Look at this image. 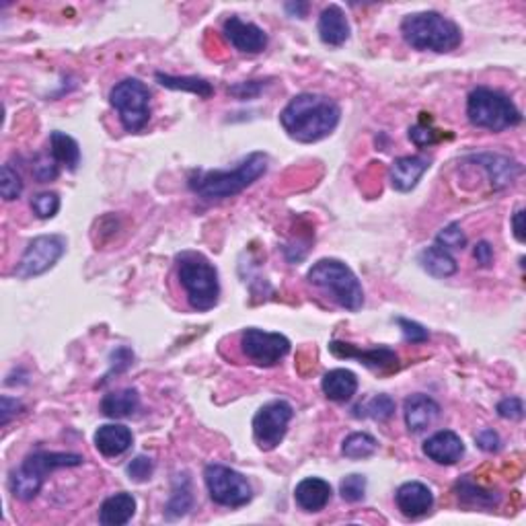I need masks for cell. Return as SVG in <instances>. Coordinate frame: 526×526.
Listing matches in <instances>:
<instances>
[{
	"mask_svg": "<svg viewBox=\"0 0 526 526\" xmlns=\"http://www.w3.org/2000/svg\"><path fill=\"white\" fill-rule=\"evenodd\" d=\"M342 119V109L328 95L301 93L292 97L279 113V124L286 134L303 144H312L328 138L337 128Z\"/></svg>",
	"mask_w": 526,
	"mask_h": 526,
	"instance_id": "6da1fadb",
	"label": "cell"
},
{
	"mask_svg": "<svg viewBox=\"0 0 526 526\" xmlns=\"http://www.w3.org/2000/svg\"><path fill=\"white\" fill-rule=\"evenodd\" d=\"M268 171V155L251 152L232 171H202L190 177V188L204 199H226L241 194Z\"/></svg>",
	"mask_w": 526,
	"mask_h": 526,
	"instance_id": "7a4b0ae2",
	"label": "cell"
},
{
	"mask_svg": "<svg viewBox=\"0 0 526 526\" xmlns=\"http://www.w3.org/2000/svg\"><path fill=\"white\" fill-rule=\"evenodd\" d=\"M403 39L419 52L449 54L463 44V31L455 21L436 11H424L408 15L401 23Z\"/></svg>",
	"mask_w": 526,
	"mask_h": 526,
	"instance_id": "3957f363",
	"label": "cell"
},
{
	"mask_svg": "<svg viewBox=\"0 0 526 526\" xmlns=\"http://www.w3.org/2000/svg\"><path fill=\"white\" fill-rule=\"evenodd\" d=\"M177 278L194 311L204 312L218 304V298H221L218 271L202 253L183 251L182 255H177Z\"/></svg>",
	"mask_w": 526,
	"mask_h": 526,
	"instance_id": "277c9868",
	"label": "cell"
},
{
	"mask_svg": "<svg viewBox=\"0 0 526 526\" xmlns=\"http://www.w3.org/2000/svg\"><path fill=\"white\" fill-rule=\"evenodd\" d=\"M306 279L321 288L333 303L345 311H360L364 304V290L358 276L339 259H319L306 274Z\"/></svg>",
	"mask_w": 526,
	"mask_h": 526,
	"instance_id": "5b68a950",
	"label": "cell"
},
{
	"mask_svg": "<svg viewBox=\"0 0 526 526\" xmlns=\"http://www.w3.org/2000/svg\"><path fill=\"white\" fill-rule=\"evenodd\" d=\"M83 463L85 458L81 455H75V452H33V455L25 457V461L19 465V469L11 473L9 488L12 496L23 499V502H29V499L39 494V490L45 483V477L52 471L62 467H78Z\"/></svg>",
	"mask_w": 526,
	"mask_h": 526,
	"instance_id": "8992f818",
	"label": "cell"
},
{
	"mask_svg": "<svg viewBox=\"0 0 526 526\" xmlns=\"http://www.w3.org/2000/svg\"><path fill=\"white\" fill-rule=\"evenodd\" d=\"M467 117L475 128L490 132L516 128L522 122V113L516 103L506 93L490 86H477L469 93Z\"/></svg>",
	"mask_w": 526,
	"mask_h": 526,
	"instance_id": "52a82bcc",
	"label": "cell"
},
{
	"mask_svg": "<svg viewBox=\"0 0 526 526\" xmlns=\"http://www.w3.org/2000/svg\"><path fill=\"white\" fill-rule=\"evenodd\" d=\"M109 101L117 111L125 132H140L150 119V91L138 78H125L109 93Z\"/></svg>",
	"mask_w": 526,
	"mask_h": 526,
	"instance_id": "ba28073f",
	"label": "cell"
},
{
	"mask_svg": "<svg viewBox=\"0 0 526 526\" xmlns=\"http://www.w3.org/2000/svg\"><path fill=\"white\" fill-rule=\"evenodd\" d=\"M204 481L212 502L226 506V508H241V506H247L253 498L247 477L221 463L206 465Z\"/></svg>",
	"mask_w": 526,
	"mask_h": 526,
	"instance_id": "9c48e42d",
	"label": "cell"
},
{
	"mask_svg": "<svg viewBox=\"0 0 526 526\" xmlns=\"http://www.w3.org/2000/svg\"><path fill=\"white\" fill-rule=\"evenodd\" d=\"M292 416H295V409L284 399H276V401L259 408L255 417H253V438H255L259 449L265 452L278 449L284 441L286 432H288Z\"/></svg>",
	"mask_w": 526,
	"mask_h": 526,
	"instance_id": "30bf717a",
	"label": "cell"
},
{
	"mask_svg": "<svg viewBox=\"0 0 526 526\" xmlns=\"http://www.w3.org/2000/svg\"><path fill=\"white\" fill-rule=\"evenodd\" d=\"M64 253H66V239L62 235L36 237L28 245V249H25L15 274L21 279L42 276L48 270L54 268Z\"/></svg>",
	"mask_w": 526,
	"mask_h": 526,
	"instance_id": "8fae6325",
	"label": "cell"
},
{
	"mask_svg": "<svg viewBox=\"0 0 526 526\" xmlns=\"http://www.w3.org/2000/svg\"><path fill=\"white\" fill-rule=\"evenodd\" d=\"M241 350L253 364L276 366L290 352V339L282 333H271L263 329H245L241 333Z\"/></svg>",
	"mask_w": 526,
	"mask_h": 526,
	"instance_id": "7c38bea8",
	"label": "cell"
},
{
	"mask_svg": "<svg viewBox=\"0 0 526 526\" xmlns=\"http://www.w3.org/2000/svg\"><path fill=\"white\" fill-rule=\"evenodd\" d=\"M329 350L333 356L337 358H354L360 364H364L366 368L370 370H378V372H391L399 368V356L395 350L387 348V345H378V348L372 350H360L352 344H344V342H331Z\"/></svg>",
	"mask_w": 526,
	"mask_h": 526,
	"instance_id": "4fadbf2b",
	"label": "cell"
},
{
	"mask_svg": "<svg viewBox=\"0 0 526 526\" xmlns=\"http://www.w3.org/2000/svg\"><path fill=\"white\" fill-rule=\"evenodd\" d=\"M223 31L232 48L243 52V54H259L268 48V33L259 25L247 23L239 17H229L223 25Z\"/></svg>",
	"mask_w": 526,
	"mask_h": 526,
	"instance_id": "5bb4252c",
	"label": "cell"
},
{
	"mask_svg": "<svg viewBox=\"0 0 526 526\" xmlns=\"http://www.w3.org/2000/svg\"><path fill=\"white\" fill-rule=\"evenodd\" d=\"M469 161L483 166L494 190H506L522 173L521 163L512 161L510 157L498 155V152H479V155H471Z\"/></svg>",
	"mask_w": 526,
	"mask_h": 526,
	"instance_id": "9a60e30c",
	"label": "cell"
},
{
	"mask_svg": "<svg viewBox=\"0 0 526 526\" xmlns=\"http://www.w3.org/2000/svg\"><path fill=\"white\" fill-rule=\"evenodd\" d=\"M424 455L438 465H455L465 455L463 438L452 430H441L422 446Z\"/></svg>",
	"mask_w": 526,
	"mask_h": 526,
	"instance_id": "2e32d148",
	"label": "cell"
},
{
	"mask_svg": "<svg viewBox=\"0 0 526 526\" xmlns=\"http://www.w3.org/2000/svg\"><path fill=\"white\" fill-rule=\"evenodd\" d=\"M397 508L408 518H422L428 514L434 506V494L425 483L408 481L397 490L395 494Z\"/></svg>",
	"mask_w": 526,
	"mask_h": 526,
	"instance_id": "e0dca14e",
	"label": "cell"
},
{
	"mask_svg": "<svg viewBox=\"0 0 526 526\" xmlns=\"http://www.w3.org/2000/svg\"><path fill=\"white\" fill-rule=\"evenodd\" d=\"M403 416H405V425H408L411 434H419V432L428 430L430 425L436 422V417L441 416V405H438L432 397L417 392V395H411L405 399Z\"/></svg>",
	"mask_w": 526,
	"mask_h": 526,
	"instance_id": "ac0fdd59",
	"label": "cell"
},
{
	"mask_svg": "<svg viewBox=\"0 0 526 526\" xmlns=\"http://www.w3.org/2000/svg\"><path fill=\"white\" fill-rule=\"evenodd\" d=\"M430 158L428 157H399L392 161L389 179L392 190L397 191H411L419 183V179L424 177V173L430 169Z\"/></svg>",
	"mask_w": 526,
	"mask_h": 526,
	"instance_id": "d6986e66",
	"label": "cell"
},
{
	"mask_svg": "<svg viewBox=\"0 0 526 526\" xmlns=\"http://www.w3.org/2000/svg\"><path fill=\"white\" fill-rule=\"evenodd\" d=\"M319 37L325 45H331V48H339L350 39V21L342 11V6L329 4L328 9H323L321 17H319Z\"/></svg>",
	"mask_w": 526,
	"mask_h": 526,
	"instance_id": "ffe728a7",
	"label": "cell"
},
{
	"mask_svg": "<svg viewBox=\"0 0 526 526\" xmlns=\"http://www.w3.org/2000/svg\"><path fill=\"white\" fill-rule=\"evenodd\" d=\"M93 441H95L97 450L101 452L103 457L116 458L132 449L134 436H132L130 428H125L122 424H105L95 432Z\"/></svg>",
	"mask_w": 526,
	"mask_h": 526,
	"instance_id": "44dd1931",
	"label": "cell"
},
{
	"mask_svg": "<svg viewBox=\"0 0 526 526\" xmlns=\"http://www.w3.org/2000/svg\"><path fill=\"white\" fill-rule=\"evenodd\" d=\"M331 485L321 477H306L295 490V499L304 512H321L331 502Z\"/></svg>",
	"mask_w": 526,
	"mask_h": 526,
	"instance_id": "7402d4cb",
	"label": "cell"
},
{
	"mask_svg": "<svg viewBox=\"0 0 526 526\" xmlns=\"http://www.w3.org/2000/svg\"><path fill=\"white\" fill-rule=\"evenodd\" d=\"M136 514V498L128 491H119L109 496L99 508V522L103 526H122L128 524Z\"/></svg>",
	"mask_w": 526,
	"mask_h": 526,
	"instance_id": "603a6c76",
	"label": "cell"
},
{
	"mask_svg": "<svg viewBox=\"0 0 526 526\" xmlns=\"http://www.w3.org/2000/svg\"><path fill=\"white\" fill-rule=\"evenodd\" d=\"M321 389L325 392V397L331 399V401L345 403L356 395L358 378H356L354 372L345 370V368L329 370L328 375L323 376Z\"/></svg>",
	"mask_w": 526,
	"mask_h": 526,
	"instance_id": "cb8c5ba5",
	"label": "cell"
},
{
	"mask_svg": "<svg viewBox=\"0 0 526 526\" xmlns=\"http://www.w3.org/2000/svg\"><path fill=\"white\" fill-rule=\"evenodd\" d=\"M419 265L424 271H428L434 278H449L455 276L458 270L457 259L450 255V251L442 249L441 245H432L419 253Z\"/></svg>",
	"mask_w": 526,
	"mask_h": 526,
	"instance_id": "d4e9b609",
	"label": "cell"
},
{
	"mask_svg": "<svg viewBox=\"0 0 526 526\" xmlns=\"http://www.w3.org/2000/svg\"><path fill=\"white\" fill-rule=\"evenodd\" d=\"M138 408H140V395L136 389H122L116 392H108V395L101 399V414L113 419L136 414Z\"/></svg>",
	"mask_w": 526,
	"mask_h": 526,
	"instance_id": "484cf974",
	"label": "cell"
},
{
	"mask_svg": "<svg viewBox=\"0 0 526 526\" xmlns=\"http://www.w3.org/2000/svg\"><path fill=\"white\" fill-rule=\"evenodd\" d=\"M191 508H194V491H191L188 473H183V475H177L175 481H173V494L165 508V514L166 518H182Z\"/></svg>",
	"mask_w": 526,
	"mask_h": 526,
	"instance_id": "4316f807",
	"label": "cell"
},
{
	"mask_svg": "<svg viewBox=\"0 0 526 526\" xmlns=\"http://www.w3.org/2000/svg\"><path fill=\"white\" fill-rule=\"evenodd\" d=\"M50 146H52V157H54L58 163L66 165L70 171L78 169V165H81V146H78L75 138L56 130L52 132L50 136Z\"/></svg>",
	"mask_w": 526,
	"mask_h": 526,
	"instance_id": "83f0119b",
	"label": "cell"
},
{
	"mask_svg": "<svg viewBox=\"0 0 526 526\" xmlns=\"http://www.w3.org/2000/svg\"><path fill=\"white\" fill-rule=\"evenodd\" d=\"M157 81L161 86H166V89L190 91L202 99H210L214 95V86L198 77H171V75H163V72H157Z\"/></svg>",
	"mask_w": 526,
	"mask_h": 526,
	"instance_id": "f1b7e54d",
	"label": "cell"
},
{
	"mask_svg": "<svg viewBox=\"0 0 526 526\" xmlns=\"http://www.w3.org/2000/svg\"><path fill=\"white\" fill-rule=\"evenodd\" d=\"M457 496L461 502L477 506V508H496L499 504V494L479 488V485L473 483L469 477H465L463 481L457 483Z\"/></svg>",
	"mask_w": 526,
	"mask_h": 526,
	"instance_id": "f546056e",
	"label": "cell"
},
{
	"mask_svg": "<svg viewBox=\"0 0 526 526\" xmlns=\"http://www.w3.org/2000/svg\"><path fill=\"white\" fill-rule=\"evenodd\" d=\"M378 442L375 436L366 434V432H354L345 438L342 444V455L352 458V461H360V458H368L376 452Z\"/></svg>",
	"mask_w": 526,
	"mask_h": 526,
	"instance_id": "4dcf8cb0",
	"label": "cell"
},
{
	"mask_svg": "<svg viewBox=\"0 0 526 526\" xmlns=\"http://www.w3.org/2000/svg\"><path fill=\"white\" fill-rule=\"evenodd\" d=\"M354 416L356 417H372L376 422H387L392 416H395V401L389 395H376L372 397L368 403L358 405L354 408Z\"/></svg>",
	"mask_w": 526,
	"mask_h": 526,
	"instance_id": "1f68e13d",
	"label": "cell"
},
{
	"mask_svg": "<svg viewBox=\"0 0 526 526\" xmlns=\"http://www.w3.org/2000/svg\"><path fill=\"white\" fill-rule=\"evenodd\" d=\"M366 485H368V481H366L364 475H360V473H352V475L342 479V483H339V494H342L345 502L356 504L364 499Z\"/></svg>",
	"mask_w": 526,
	"mask_h": 526,
	"instance_id": "d6a6232c",
	"label": "cell"
},
{
	"mask_svg": "<svg viewBox=\"0 0 526 526\" xmlns=\"http://www.w3.org/2000/svg\"><path fill=\"white\" fill-rule=\"evenodd\" d=\"M31 210L33 214L42 221H48V218H54L60 210V198L54 191H42L36 198L31 199Z\"/></svg>",
	"mask_w": 526,
	"mask_h": 526,
	"instance_id": "836d02e7",
	"label": "cell"
},
{
	"mask_svg": "<svg viewBox=\"0 0 526 526\" xmlns=\"http://www.w3.org/2000/svg\"><path fill=\"white\" fill-rule=\"evenodd\" d=\"M436 245H441L442 249L450 251V249H465L467 247V235H465L461 224L452 223L436 235Z\"/></svg>",
	"mask_w": 526,
	"mask_h": 526,
	"instance_id": "e575fe53",
	"label": "cell"
},
{
	"mask_svg": "<svg viewBox=\"0 0 526 526\" xmlns=\"http://www.w3.org/2000/svg\"><path fill=\"white\" fill-rule=\"evenodd\" d=\"M0 191H3V198L6 202H12L21 196L23 191V179L19 173L12 169L11 165L3 166V182H0Z\"/></svg>",
	"mask_w": 526,
	"mask_h": 526,
	"instance_id": "d590c367",
	"label": "cell"
},
{
	"mask_svg": "<svg viewBox=\"0 0 526 526\" xmlns=\"http://www.w3.org/2000/svg\"><path fill=\"white\" fill-rule=\"evenodd\" d=\"M58 161L54 157H39L36 165H33V177L37 179L39 183H50L54 182V179L58 177Z\"/></svg>",
	"mask_w": 526,
	"mask_h": 526,
	"instance_id": "8d00e7d4",
	"label": "cell"
},
{
	"mask_svg": "<svg viewBox=\"0 0 526 526\" xmlns=\"http://www.w3.org/2000/svg\"><path fill=\"white\" fill-rule=\"evenodd\" d=\"M125 473H128L130 479L142 483V481H146V479L152 477V473H155V463H152V458L140 455L128 465V467H125Z\"/></svg>",
	"mask_w": 526,
	"mask_h": 526,
	"instance_id": "74e56055",
	"label": "cell"
},
{
	"mask_svg": "<svg viewBox=\"0 0 526 526\" xmlns=\"http://www.w3.org/2000/svg\"><path fill=\"white\" fill-rule=\"evenodd\" d=\"M397 323H399V328H401V331H403L405 342H409V344H424V342H428L430 333H428V329L422 328V325H419V323L409 321V319H403V317H399Z\"/></svg>",
	"mask_w": 526,
	"mask_h": 526,
	"instance_id": "f35d334b",
	"label": "cell"
},
{
	"mask_svg": "<svg viewBox=\"0 0 526 526\" xmlns=\"http://www.w3.org/2000/svg\"><path fill=\"white\" fill-rule=\"evenodd\" d=\"M409 138L414 140V144L419 146V149H424V146H430L441 140V134L432 128V125H425V124H417L414 128H409Z\"/></svg>",
	"mask_w": 526,
	"mask_h": 526,
	"instance_id": "ab89813d",
	"label": "cell"
},
{
	"mask_svg": "<svg viewBox=\"0 0 526 526\" xmlns=\"http://www.w3.org/2000/svg\"><path fill=\"white\" fill-rule=\"evenodd\" d=\"M498 416L504 419H522L524 403L521 397H506L498 403Z\"/></svg>",
	"mask_w": 526,
	"mask_h": 526,
	"instance_id": "60d3db41",
	"label": "cell"
},
{
	"mask_svg": "<svg viewBox=\"0 0 526 526\" xmlns=\"http://www.w3.org/2000/svg\"><path fill=\"white\" fill-rule=\"evenodd\" d=\"M475 442H477L479 449L485 450V452H496V450H499V444H502L498 432L491 430V428H485V430L479 432V434L475 436Z\"/></svg>",
	"mask_w": 526,
	"mask_h": 526,
	"instance_id": "b9f144b4",
	"label": "cell"
},
{
	"mask_svg": "<svg viewBox=\"0 0 526 526\" xmlns=\"http://www.w3.org/2000/svg\"><path fill=\"white\" fill-rule=\"evenodd\" d=\"M21 409H23V405L19 403L17 399H11V397L0 399V425L9 424L11 417L17 416Z\"/></svg>",
	"mask_w": 526,
	"mask_h": 526,
	"instance_id": "7bdbcfd3",
	"label": "cell"
},
{
	"mask_svg": "<svg viewBox=\"0 0 526 526\" xmlns=\"http://www.w3.org/2000/svg\"><path fill=\"white\" fill-rule=\"evenodd\" d=\"M262 89H263L262 81H251L247 85L241 83V85H237V86H231L229 93H231V95L239 97V99H253V97L259 95V91H262Z\"/></svg>",
	"mask_w": 526,
	"mask_h": 526,
	"instance_id": "ee69618b",
	"label": "cell"
},
{
	"mask_svg": "<svg viewBox=\"0 0 526 526\" xmlns=\"http://www.w3.org/2000/svg\"><path fill=\"white\" fill-rule=\"evenodd\" d=\"M473 257H475V262L481 265V268H490L491 262H494V249H491V245L488 241H479L475 245V249H473Z\"/></svg>",
	"mask_w": 526,
	"mask_h": 526,
	"instance_id": "f6af8a7d",
	"label": "cell"
},
{
	"mask_svg": "<svg viewBox=\"0 0 526 526\" xmlns=\"http://www.w3.org/2000/svg\"><path fill=\"white\" fill-rule=\"evenodd\" d=\"M522 221H524V210H518L516 214L512 216V231H514L516 241H521V243H524V224H522Z\"/></svg>",
	"mask_w": 526,
	"mask_h": 526,
	"instance_id": "bcb514c9",
	"label": "cell"
},
{
	"mask_svg": "<svg viewBox=\"0 0 526 526\" xmlns=\"http://www.w3.org/2000/svg\"><path fill=\"white\" fill-rule=\"evenodd\" d=\"M306 9H309V4H304V3H288L286 4V11L290 12L292 17H304L306 15Z\"/></svg>",
	"mask_w": 526,
	"mask_h": 526,
	"instance_id": "7dc6e473",
	"label": "cell"
}]
</instances>
